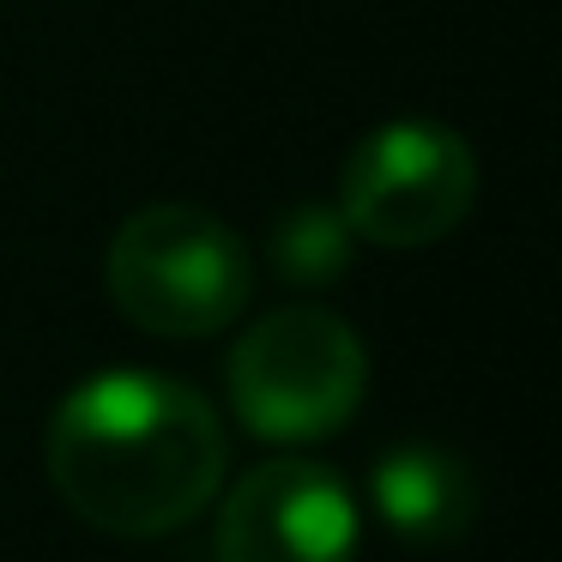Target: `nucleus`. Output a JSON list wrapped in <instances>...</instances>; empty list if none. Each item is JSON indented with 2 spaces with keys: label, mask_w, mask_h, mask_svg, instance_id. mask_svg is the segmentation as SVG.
<instances>
[{
  "label": "nucleus",
  "mask_w": 562,
  "mask_h": 562,
  "mask_svg": "<svg viewBox=\"0 0 562 562\" xmlns=\"http://www.w3.org/2000/svg\"><path fill=\"white\" fill-rule=\"evenodd\" d=\"M49 484L86 526L164 538L224 490L231 436L200 387L151 369H103L67 387L43 429Z\"/></svg>",
  "instance_id": "1"
},
{
  "label": "nucleus",
  "mask_w": 562,
  "mask_h": 562,
  "mask_svg": "<svg viewBox=\"0 0 562 562\" xmlns=\"http://www.w3.org/2000/svg\"><path fill=\"white\" fill-rule=\"evenodd\" d=\"M110 303L151 339H212L236 327L255 296V255L206 206H139L103 255Z\"/></svg>",
  "instance_id": "2"
},
{
  "label": "nucleus",
  "mask_w": 562,
  "mask_h": 562,
  "mask_svg": "<svg viewBox=\"0 0 562 562\" xmlns=\"http://www.w3.org/2000/svg\"><path fill=\"white\" fill-rule=\"evenodd\" d=\"M224 381L243 429H255L260 441L303 448L339 436L357 417L369 393V351L345 315L296 303L260 315L236 339Z\"/></svg>",
  "instance_id": "3"
},
{
  "label": "nucleus",
  "mask_w": 562,
  "mask_h": 562,
  "mask_svg": "<svg viewBox=\"0 0 562 562\" xmlns=\"http://www.w3.org/2000/svg\"><path fill=\"white\" fill-rule=\"evenodd\" d=\"M477 151L465 134L429 115H393L363 134L345 158L339 200L357 243L375 248H436L472 218Z\"/></svg>",
  "instance_id": "4"
},
{
  "label": "nucleus",
  "mask_w": 562,
  "mask_h": 562,
  "mask_svg": "<svg viewBox=\"0 0 562 562\" xmlns=\"http://www.w3.org/2000/svg\"><path fill=\"white\" fill-rule=\"evenodd\" d=\"M357 496L303 453L260 460L218 502V562H357Z\"/></svg>",
  "instance_id": "5"
},
{
  "label": "nucleus",
  "mask_w": 562,
  "mask_h": 562,
  "mask_svg": "<svg viewBox=\"0 0 562 562\" xmlns=\"http://www.w3.org/2000/svg\"><path fill=\"white\" fill-rule=\"evenodd\" d=\"M369 502L405 544H453L477 520V477L441 441H393L369 465Z\"/></svg>",
  "instance_id": "6"
},
{
  "label": "nucleus",
  "mask_w": 562,
  "mask_h": 562,
  "mask_svg": "<svg viewBox=\"0 0 562 562\" xmlns=\"http://www.w3.org/2000/svg\"><path fill=\"white\" fill-rule=\"evenodd\" d=\"M357 255V236L345 224L339 206L327 200H303V206H284L267 231V260H272V279L284 284H303V291H321V284H339L351 272Z\"/></svg>",
  "instance_id": "7"
}]
</instances>
